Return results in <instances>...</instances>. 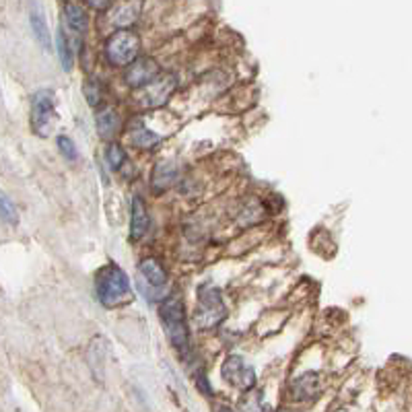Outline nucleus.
I'll list each match as a JSON object with an SVG mask.
<instances>
[{
  "instance_id": "1",
  "label": "nucleus",
  "mask_w": 412,
  "mask_h": 412,
  "mask_svg": "<svg viewBox=\"0 0 412 412\" xmlns=\"http://www.w3.org/2000/svg\"><path fill=\"white\" fill-rule=\"evenodd\" d=\"M95 293L105 307H120L134 299L130 281L118 264H105L95 274Z\"/></svg>"
},
{
  "instance_id": "2",
  "label": "nucleus",
  "mask_w": 412,
  "mask_h": 412,
  "mask_svg": "<svg viewBox=\"0 0 412 412\" xmlns=\"http://www.w3.org/2000/svg\"><path fill=\"white\" fill-rule=\"evenodd\" d=\"M161 324L167 332V339L175 346L177 353L186 355L190 351V334H188V326H186V317H184V305L182 299L177 297H167L161 305Z\"/></svg>"
},
{
  "instance_id": "3",
  "label": "nucleus",
  "mask_w": 412,
  "mask_h": 412,
  "mask_svg": "<svg viewBox=\"0 0 412 412\" xmlns=\"http://www.w3.org/2000/svg\"><path fill=\"white\" fill-rule=\"evenodd\" d=\"M139 52H141V37L128 29L114 33L105 42V56L114 66H130L139 58Z\"/></svg>"
},
{
  "instance_id": "4",
  "label": "nucleus",
  "mask_w": 412,
  "mask_h": 412,
  "mask_svg": "<svg viewBox=\"0 0 412 412\" xmlns=\"http://www.w3.org/2000/svg\"><path fill=\"white\" fill-rule=\"evenodd\" d=\"M54 122V93L52 91H37L31 98V128L40 136H48Z\"/></svg>"
},
{
  "instance_id": "5",
  "label": "nucleus",
  "mask_w": 412,
  "mask_h": 412,
  "mask_svg": "<svg viewBox=\"0 0 412 412\" xmlns=\"http://www.w3.org/2000/svg\"><path fill=\"white\" fill-rule=\"evenodd\" d=\"M200 297V307H198V324H204V317H208L206 326H217L218 322L225 317V307L220 301V293L213 285H204L198 291Z\"/></svg>"
},
{
  "instance_id": "6",
  "label": "nucleus",
  "mask_w": 412,
  "mask_h": 412,
  "mask_svg": "<svg viewBox=\"0 0 412 412\" xmlns=\"http://www.w3.org/2000/svg\"><path fill=\"white\" fill-rule=\"evenodd\" d=\"M173 87H175V78H163V81H153V83H148L145 85V89H143V93H139V101H141V105H145V107H157V105H163L170 95L173 93Z\"/></svg>"
},
{
  "instance_id": "7",
  "label": "nucleus",
  "mask_w": 412,
  "mask_h": 412,
  "mask_svg": "<svg viewBox=\"0 0 412 412\" xmlns=\"http://www.w3.org/2000/svg\"><path fill=\"white\" fill-rule=\"evenodd\" d=\"M159 74V66L153 58H141V60H134L130 64V71L126 74V81L130 87H145L148 83H153Z\"/></svg>"
},
{
  "instance_id": "8",
  "label": "nucleus",
  "mask_w": 412,
  "mask_h": 412,
  "mask_svg": "<svg viewBox=\"0 0 412 412\" xmlns=\"http://www.w3.org/2000/svg\"><path fill=\"white\" fill-rule=\"evenodd\" d=\"M223 375L237 388L249 389L256 382V375L249 367L243 365L242 357H229L227 363H225V369H223Z\"/></svg>"
},
{
  "instance_id": "9",
  "label": "nucleus",
  "mask_w": 412,
  "mask_h": 412,
  "mask_svg": "<svg viewBox=\"0 0 412 412\" xmlns=\"http://www.w3.org/2000/svg\"><path fill=\"white\" fill-rule=\"evenodd\" d=\"M29 23H31V31L37 40V44L42 48L49 52L52 48V40H49L48 23H46V15H44V8L37 4V2H31V11H29Z\"/></svg>"
},
{
  "instance_id": "10",
  "label": "nucleus",
  "mask_w": 412,
  "mask_h": 412,
  "mask_svg": "<svg viewBox=\"0 0 412 412\" xmlns=\"http://www.w3.org/2000/svg\"><path fill=\"white\" fill-rule=\"evenodd\" d=\"M148 229V213L141 198L132 200V211H130V237L139 242Z\"/></svg>"
},
{
  "instance_id": "11",
  "label": "nucleus",
  "mask_w": 412,
  "mask_h": 412,
  "mask_svg": "<svg viewBox=\"0 0 412 412\" xmlns=\"http://www.w3.org/2000/svg\"><path fill=\"white\" fill-rule=\"evenodd\" d=\"M62 13H64V23L73 33H85L89 29V15L85 13L83 6L74 2H66Z\"/></svg>"
},
{
  "instance_id": "12",
  "label": "nucleus",
  "mask_w": 412,
  "mask_h": 412,
  "mask_svg": "<svg viewBox=\"0 0 412 412\" xmlns=\"http://www.w3.org/2000/svg\"><path fill=\"white\" fill-rule=\"evenodd\" d=\"M141 6H143L141 0H124L120 4H116V8L112 11V21L120 27L134 23L141 15Z\"/></svg>"
},
{
  "instance_id": "13",
  "label": "nucleus",
  "mask_w": 412,
  "mask_h": 412,
  "mask_svg": "<svg viewBox=\"0 0 412 412\" xmlns=\"http://www.w3.org/2000/svg\"><path fill=\"white\" fill-rule=\"evenodd\" d=\"M141 274L146 278V283L148 285H153V287H157V289H163L165 285H167V274H165V270L163 266L159 264V260H155V258H146L141 262Z\"/></svg>"
},
{
  "instance_id": "14",
  "label": "nucleus",
  "mask_w": 412,
  "mask_h": 412,
  "mask_svg": "<svg viewBox=\"0 0 412 412\" xmlns=\"http://www.w3.org/2000/svg\"><path fill=\"white\" fill-rule=\"evenodd\" d=\"M95 126H98V132L103 136V139H110L118 132L120 128V116L118 112H114L112 107H105L101 110L95 118Z\"/></svg>"
},
{
  "instance_id": "15",
  "label": "nucleus",
  "mask_w": 412,
  "mask_h": 412,
  "mask_svg": "<svg viewBox=\"0 0 412 412\" xmlns=\"http://www.w3.org/2000/svg\"><path fill=\"white\" fill-rule=\"evenodd\" d=\"M159 143H161V136H157L155 132H151L146 128H139L130 134V145L136 146V148H151Z\"/></svg>"
},
{
  "instance_id": "16",
  "label": "nucleus",
  "mask_w": 412,
  "mask_h": 412,
  "mask_svg": "<svg viewBox=\"0 0 412 412\" xmlns=\"http://www.w3.org/2000/svg\"><path fill=\"white\" fill-rule=\"evenodd\" d=\"M58 54H60L62 69H64V71H73V64H74L73 48H71L69 35L64 33V29H60V35H58Z\"/></svg>"
},
{
  "instance_id": "17",
  "label": "nucleus",
  "mask_w": 412,
  "mask_h": 412,
  "mask_svg": "<svg viewBox=\"0 0 412 412\" xmlns=\"http://www.w3.org/2000/svg\"><path fill=\"white\" fill-rule=\"evenodd\" d=\"M105 159H107V163H110V167L112 170H120V165L124 163V159H126V155H124V151L120 148V145H110L107 146V151H105Z\"/></svg>"
},
{
  "instance_id": "18",
  "label": "nucleus",
  "mask_w": 412,
  "mask_h": 412,
  "mask_svg": "<svg viewBox=\"0 0 412 412\" xmlns=\"http://www.w3.org/2000/svg\"><path fill=\"white\" fill-rule=\"evenodd\" d=\"M0 206H2V217H4V220H8L11 225H17L19 223V213H17L15 204L8 200V196H2Z\"/></svg>"
},
{
  "instance_id": "19",
  "label": "nucleus",
  "mask_w": 412,
  "mask_h": 412,
  "mask_svg": "<svg viewBox=\"0 0 412 412\" xmlns=\"http://www.w3.org/2000/svg\"><path fill=\"white\" fill-rule=\"evenodd\" d=\"M58 148L62 151V155L69 159V161H74L76 159V146L69 139V136H58Z\"/></svg>"
},
{
  "instance_id": "20",
  "label": "nucleus",
  "mask_w": 412,
  "mask_h": 412,
  "mask_svg": "<svg viewBox=\"0 0 412 412\" xmlns=\"http://www.w3.org/2000/svg\"><path fill=\"white\" fill-rule=\"evenodd\" d=\"M85 95H87V99H89V103H91V105L99 103V99H101V93H99V83L89 81V83L85 85Z\"/></svg>"
},
{
  "instance_id": "21",
  "label": "nucleus",
  "mask_w": 412,
  "mask_h": 412,
  "mask_svg": "<svg viewBox=\"0 0 412 412\" xmlns=\"http://www.w3.org/2000/svg\"><path fill=\"white\" fill-rule=\"evenodd\" d=\"M91 8H98V11H103L112 4V0H85Z\"/></svg>"
}]
</instances>
